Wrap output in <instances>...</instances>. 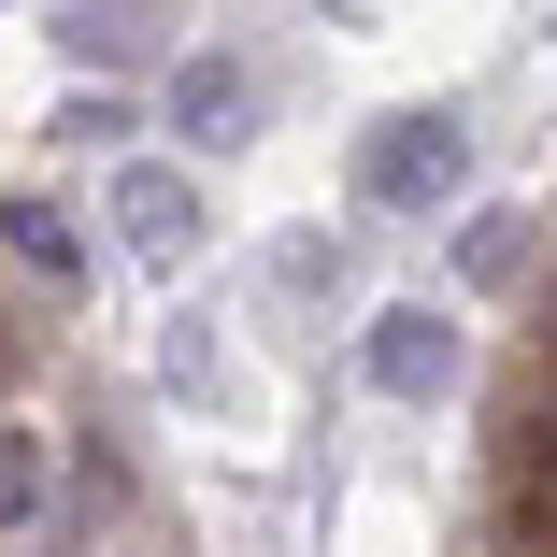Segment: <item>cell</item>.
Instances as JSON below:
<instances>
[{
    "label": "cell",
    "instance_id": "cell-9",
    "mask_svg": "<svg viewBox=\"0 0 557 557\" xmlns=\"http://www.w3.org/2000/svg\"><path fill=\"white\" fill-rule=\"evenodd\" d=\"M543 344H557V286H543Z\"/></svg>",
    "mask_w": 557,
    "mask_h": 557
},
{
    "label": "cell",
    "instance_id": "cell-2",
    "mask_svg": "<svg viewBox=\"0 0 557 557\" xmlns=\"http://www.w3.org/2000/svg\"><path fill=\"white\" fill-rule=\"evenodd\" d=\"M500 543L515 557H557V400H529L515 443H500Z\"/></svg>",
    "mask_w": 557,
    "mask_h": 557
},
{
    "label": "cell",
    "instance_id": "cell-1",
    "mask_svg": "<svg viewBox=\"0 0 557 557\" xmlns=\"http://www.w3.org/2000/svg\"><path fill=\"white\" fill-rule=\"evenodd\" d=\"M358 186H372V214H443V200L472 186V129L443 115V100H414V115H386L358 144Z\"/></svg>",
    "mask_w": 557,
    "mask_h": 557
},
{
    "label": "cell",
    "instance_id": "cell-8",
    "mask_svg": "<svg viewBox=\"0 0 557 557\" xmlns=\"http://www.w3.org/2000/svg\"><path fill=\"white\" fill-rule=\"evenodd\" d=\"M458 272L472 286H515L529 272V214H472V230H458Z\"/></svg>",
    "mask_w": 557,
    "mask_h": 557
},
{
    "label": "cell",
    "instance_id": "cell-7",
    "mask_svg": "<svg viewBox=\"0 0 557 557\" xmlns=\"http://www.w3.org/2000/svg\"><path fill=\"white\" fill-rule=\"evenodd\" d=\"M0 244H15L44 286H72V272H86V244H72V214H58V200H0Z\"/></svg>",
    "mask_w": 557,
    "mask_h": 557
},
{
    "label": "cell",
    "instance_id": "cell-3",
    "mask_svg": "<svg viewBox=\"0 0 557 557\" xmlns=\"http://www.w3.org/2000/svg\"><path fill=\"white\" fill-rule=\"evenodd\" d=\"M372 386L386 400H443V386H458V329H443L429 300H386L372 314Z\"/></svg>",
    "mask_w": 557,
    "mask_h": 557
},
{
    "label": "cell",
    "instance_id": "cell-6",
    "mask_svg": "<svg viewBox=\"0 0 557 557\" xmlns=\"http://www.w3.org/2000/svg\"><path fill=\"white\" fill-rule=\"evenodd\" d=\"M44 500H58V443L0 429V529H44Z\"/></svg>",
    "mask_w": 557,
    "mask_h": 557
},
{
    "label": "cell",
    "instance_id": "cell-5",
    "mask_svg": "<svg viewBox=\"0 0 557 557\" xmlns=\"http://www.w3.org/2000/svg\"><path fill=\"white\" fill-rule=\"evenodd\" d=\"M172 115H186V144H244V115H258V100H244V58H186L172 72Z\"/></svg>",
    "mask_w": 557,
    "mask_h": 557
},
{
    "label": "cell",
    "instance_id": "cell-4",
    "mask_svg": "<svg viewBox=\"0 0 557 557\" xmlns=\"http://www.w3.org/2000/svg\"><path fill=\"white\" fill-rule=\"evenodd\" d=\"M115 244H129L144 272H172V258L200 244V186H186V172H158V158H144V172H115Z\"/></svg>",
    "mask_w": 557,
    "mask_h": 557
}]
</instances>
